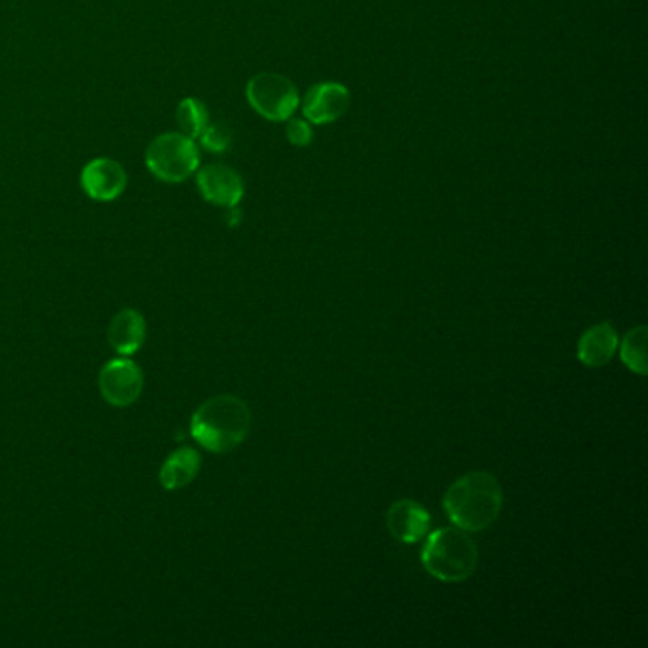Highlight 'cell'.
Here are the masks:
<instances>
[{
  "label": "cell",
  "instance_id": "obj_1",
  "mask_svg": "<svg viewBox=\"0 0 648 648\" xmlns=\"http://www.w3.org/2000/svg\"><path fill=\"white\" fill-rule=\"evenodd\" d=\"M503 503V487L497 477L487 472H469L449 487L443 508L455 527L479 532L497 521Z\"/></svg>",
  "mask_w": 648,
  "mask_h": 648
},
{
  "label": "cell",
  "instance_id": "obj_6",
  "mask_svg": "<svg viewBox=\"0 0 648 648\" xmlns=\"http://www.w3.org/2000/svg\"><path fill=\"white\" fill-rule=\"evenodd\" d=\"M99 392L112 408H130L143 392V371L128 356L111 359L99 371Z\"/></svg>",
  "mask_w": 648,
  "mask_h": 648
},
{
  "label": "cell",
  "instance_id": "obj_17",
  "mask_svg": "<svg viewBox=\"0 0 648 648\" xmlns=\"http://www.w3.org/2000/svg\"><path fill=\"white\" fill-rule=\"evenodd\" d=\"M285 136L293 147H309L314 139V131H312V125L306 118H290L288 126H285Z\"/></svg>",
  "mask_w": 648,
  "mask_h": 648
},
{
  "label": "cell",
  "instance_id": "obj_9",
  "mask_svg": "<svg viewBox=\"0 0 648 648\" xmlns=\"http://www.w3.org/2000/svg\"><path fill=\"white\" fill-rule=\"evenodd\" d=\"M80 185L91 201L112 202L125 193L128 175L117 160L94 159L84 166Z\"/></svg>",
  "mask_w": 648,
  "mask_h": 648
},
{
  "label": "cell",
  "instance_id": "obj_15",
  "mask_svg": "<svg viewBox=\"0 0 648 648\" xmlns=\"http://www.w3.org/2000/svg\"><path fill=\"white\" fill-rule=\"evenodd\" d=\"M177 125H180L181 133H185L188 138L198 139L202 131L206 130L209 125V112H207L206 105L202 104L201 99L196 97H185L180 105H177Z\"/></svg>",
  "mask_w": 648,
  "mask_h": 648
},
{
  "label": "cell",
  "instance_id": "obj_16",
  "mask_svg": "<svg viewBox=\"0 0 648 648\" xmlns=\"http://www.w3.org/2000/svg\"><path fill=\"white\" fill-rule=\"evenodd\" d=\"M201 143L209 152H225L233 143V133L227 126L207 125L206 130L202 131Z\"/></svg>",
  "mask_w": 648,
  "mask_h": 648
},
{
  "label": "cell",
  "instance_id": "obj_13",
  "mask_svg": "<svg viewBox=\"0 0 648 648\" xmlns=\"http://www.w3.org/2000/svg\"><path fill=\"white\" fill-rule=\"evenodd\" d=\"M202 458L193 447H181L168 456L160 468V483L166 490H177L194 482L201 472Z\"/></svg>",
  "mask_w": 648,
  "mask_h": 648
},
{
  "label": "cell",
  "instance_id": "obj_12",
  "mask_svg": "<svg viewBox=\"0 0 648 648\" xmlns=\"http://www.w3.org/2000/svg\"><path fill=\"white\" fill-rule=\"evenodd\" d=\"M618 350V333L608 322L593 325L579 341V359L587 367L607 366Z\"/></svg>",
  "mask_w": 648,
  "mask_h": 648
},
{
  "label": "cell",
  "instance_id": "obj_14",
  "mask_svg": "<svg viewBox=\"0 0 648 648\" xmlns=\"http://www.w3.org/2000/svg\"><path fill=\"white\" fill-rule=\"evenodd\" d=\"M647 325H639L624 337L620 345L622 361L635 375H647Z\"/></svg>",
  "mask_w": 648,
  "mask_h": 648
},
{
  "label": "cell",
  "instance_id": "obj_5",
  "mask_svg": "<svg viewBox=\"0 0 648 648\" xmlns=\"http://www.w3.org/2000/svg\"><path fill=\"white\" fill-rule=\"evenodd\" d=\"M248 104L270 122H285L295 115L301 97L295 84L278 73H259L246 86Z\"/></svg>",
  "mask_w": 648,
  "mask_h": 648
},
{
  "label": "cell",
  "instance_id": "obj_8",
  "mask_svg": "<svg viewBox=\"0 0 648 648\" xmlns=\"http://www.w3.org/2000/svg\"><path fill=\"white\" fill-rule=\"evenodd\" d=\"M196 185L204 201L214 206H240L246 186L240 173L225 164H209L196 172Z\"/></svg>",
  "mask_w": 648,
  "mask_h": 648
},
{
  "label": "cell",
  "instance_id": "obj_2",
  "mask_svg": "<svg viewBox=\"0 0 648 648\" xmlns=\"http://www.w3.org/2000/svg\"><path fill=\"white\" fill-rule=\"evenodd\" d=\"M251 430L248 403L236 396H215L204 401L191 419V434L212 453H228L238 447Z\"/></svg>",
  "mask_w": 648,
  "mask_h": 648
},
{
  "label": "cell",
  "instance_id": "obj_7",
  "mask_svg": "<svg viewBox=\"0 0 648 648\" xmlns=\"http://www.w3.org/2000/svg\"><path fill=\"white\" fill-rule=\"evenodd\" d=\"M350 107V91L345 84L320 83L304 94L303 115L311 125L325 126L337 122Z\"/></svg>",
  "mask_w": 648,
  "mask_h": 648
},
{
  "label": "cell",
  "instance_id": "obj_4",
  "mask_svg": "<svg viewBox=\"0 0 648 648\" xmlns=\"http://www.w3.org/2000/svg\"><path fill=\"white\" fill-rule=\"evenodd\" d=\"M149 172L166 183H181L198 172L201 149L196 139L181 131L162 133L151 141L145 154Z\"/></svg>",
  "mask_w": 648,
  "mask_h": 648
},
{
  "label": "cell",
  "instance_id": "obj_11",
  "mask_svg": "<svg viewBox=\"0 0 648 648\" xmlns=\"http://www.w3.org/2000/svg\"><path fill=\"white\" fill-rule=\"evenodd\" d=\"M147 337L145 317L133 309H125L112 317L107 341L115 353L120 356H131L143 346Z\"/></svg>",
  "mask_w": 648,
  "mask_h": 648
},
{
  "label": "cell",
  "instance_id": "obj_10",
  "mask_svg": "<svg viewBox=\"0 0 648 648\" xmlns=\"http://www.w3.org/2000/svg\"><path fill=\"white\" fill-rule=\"evenodd\" d=\"M388 531L398 542L414 544L430 529V514L422 504L403 498L390 506L387 514Z\"/></svg>",
  "mask_w": 648,
  "mask_h": 648
},
{
  "label": "cell",
  "instance_id": "obj_3",
  "mask_svg": "<svg viewBox=\"0 0 648 648\" xmlns=\"http://www.w3.org/2000/svg\"><path fill=\"white\" fill-rule=\"evenodd\" d=\"M421 561L430 576L442 582H464L476 573L479 552L474 538L458 527L430 534L422 548Z\"/></svg>",
  "mask_w": 648,
  "mask_h": 648
}]
</instances>
